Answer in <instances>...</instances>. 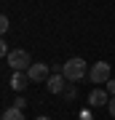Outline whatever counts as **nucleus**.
Returning a JSON list of instances; mask_svg holds the SVG:
<instances>
[{
	"mask_svg": "<svg viewBox=\"0 0 115 120\" xmlns=\"http://www.w3.org/2000/svg\"><path fill=\"white\" fill-rule=\"evenodd\" d=\"M62 75L67 77V83H80L86 75H88V67H86V61L80 56H75V59H67L62 64Z\"/></svg>",
	"mask_w": 115,
	"mask_h": 120,
	"instance_id": "f257e3e1",
	"label": "nucleus"
},
{
	"mask_svg": "<svg viewBox=\"0 0 115 120\" xmlns=\"http://www.w3.org/2000/svg\"><path fill=\"white\" fill-rule=\"evenodd\" d=\"M5 61H8V67L13 69V72H27V69L32 67V59H30V53H27L24 48L11 51L8 56H5Z\"/></svg>",
	"mask_w": 115,
	"mask_h": 120,
	"instance_id": "f03ea898",
	"label": "nucleus"
},
{
	"mask_svg": "<svg viewBox=\"0 0 115 120\" xmlns=\"http://www.w3.org/2000/svg\"><path fill=\"white\" fill-rule=\"evenodd\" d=\"M110 77H112L110 61H96V64L88 69V80L96 83V86H107V80H110Z\"/></svg>",
	"mask_w": 115,
	"mask_h": 120,
	"instance_id": "7ed1b4c3",
	"label": "nucleus"
},
{
	"mask_svg": "<svg viewBox=\"0 0 115 120\" xmlns=\"http://www.w3.org/2000/svg\"><path fill=\"white\" fill-rule=\"evenodd\" d=\"M51 72H54V69L48 64H43V61H32V67L27 69V75H30L32 83H46L48 77H51Z\"/></svg>",
	"mask_w": 115,
	"mask_h": 120,
	"instance_id": "20e7f679",
	"label": "nucleus"
},
{
	"mask_svg": "<svg viewBox=\"0 0 115 120\" xmlns=\"http://www.w3.org/2000/svg\"><path fill=\"white\" fill-rule=\"evenodd\" d=\"M110 99H112V96H110V91H107L104 86H102V88L96 86V88L88 94V104H91L94 109H96V107H107V104H110Z\"/></svg>",
	"mask_w": 115,
	"mask_h": 120,
	"instance_id": "39448f33",
	"label": "nucleus"
},
{
	"mask_svg": "<svg viewBox=\"0 0 115 120\" xmlns=\"http://www.w3.org/2000/svg\"><path fill=\"white\" fill-rule=\"evenodd\" d=\"M46 88L51 91V94H64V88H67V77L62 72H51V77L46 80Z\"/></svg>",
	"mask_w": 115,
	"mask_h": 120,
	"instance_id": "423d86ee",
	"label": "nucleus"
},
{
	"mask_svg": "<svg viewBox=\"0 0 115 120\" xmlns=\"http://www.w3.org/2000/svg\"><path fill=\"white\" fill-rule=\"evenodd\" d=\"M8 83H11V88L16 91V94H21V91H24L27 86H30L32 80H30V75H27V72H13Z\"/></svg>",
	"mask_w": 115,
	"mask_h": 120,
	"instance_id": "0eeeda50",
	"label": "nucleus"
},
{
	"mask_svg": "<svg viewBox=\"0 0 115 120\" xmlns=\"http://www.w3.org/2000/svg\"><path fill=\"white\" fill-rule=\"evenodd\" d=\"M0 120H24V112H21L19 107H8V109L3 112V117H0Z\"/></svg>",
	"mask_w": 115,
	"mask_h": 120,
	"instance_id": "6e6552de",
	"label": "nucleus"
},
{
	"mask_svg": "<svg viewBox=\"0 0 115 120\" xmlns=\"http://www.w3.org/2000/svg\"><path fill=\"white\" fill-rule=\"evenodd\" d=\"M75 96H78V88H75V83H70L64 88V99H75Z\"/></svg>",
	"mask_w": 115,
	"mask_h": 120,
	"instance_id": "1a4fd4ad",
	"label": "nucleus"
},
{
	"mask_svg": "<svg viewBox=\"0 0 115 120\" xmlns=\"http://www.w3.org/2000/svg\"><path fill=\"white\" fill-rule=\"evenodd\" d=\"M8 27H11L8 16H0V32H8Z\"/></svg>",
	"mask_w": 115,
	"mask_h": 120,
	"instance_id": "9d476101",
	"label": "nucleus"
},
{
	"mask_svg": "<svg viewBox=\"0 0 115 120\" xmlns=\"http://www.w3.org/2000/svg\"><path fill=\"white\" fill-rule=\"evenodd\" d=\"M107 91H110V96H115V80H112V77H110V80H107V86H104Z\"/></svg>",
	"mask_w": 115,
	"mask_h": 120,
	"instance_id": "9b49d317",
	"label": "nucleus"
},
{
	"mask_svg": "<svg viewBox=\"0 0 115 120\" xmlns=\"http://www.w3.org/2000/svg\"><path fill=\"white\" fill-rule=\"evenodd\" d=\"M16 107H19V109L27 107V99H24V96H16Z\"/></svg>",
	"mask_w": 115,
	"mask_h": 120,
	"instance_id": "f8f14e48",
	"label": "nucleus"
},
{
	"mask_svg": "<svg viewBox=\"0 0 115 120\" xmlns=\"http://www.w3.org/2000/svg\"><path fill=\"white\" fill-rule=\"evenodd\" d=\"M107 112H110V115H112V117H115V96H112V99H110V104H107Z\"/></svg>",
	"mask_w": 115,
	"mask_h": 120,
	"instance_id": "ddd939ff",
	"label": "nucleus"
},
{
	"mask_svg": "<svg viewBox=\"0 0 115 120\" xmlns=\"http://www.w3.org/2000/svg\"><path fill=\"white\" fill-rule=\"evenodd\" d=\"M11 51H8V45H5V43H0V56H8Z\"/></svg>",
	"mask_w": 115,
	"mask_h": 120,
	"instance_id": "4468645a",
	"label": "nucleus"
},
{
	"mask_svg": "<svg viewBox=\"0 0 115 120\" xmlns=\"http://www.w3.org/2000/svg\"><path fill=\"white\" fill-rule=\"evenodd\" d=\"M35 120H51V117H46V115H40V117H35Z\"/></svg>",
	"mask_w": 115,
	"mask_h": 120,
	"instance_id": "2eb2a0df",
	"label": "nucleus"
}]
</instances>
